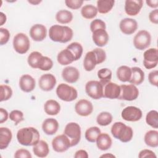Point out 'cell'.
I'll list each match as a JSON object with an SVG mask.
<instances>
[{"label": "cell", "instance_id": "cell-1", "mask_svg": "<svg viewBox=\"0 0 158 158\" xmlns=\"http://www.w3.org/2000/svg\"><path fill=\"white\" fill-rule=\"evenodd\" d=\"M39 131L34 127H24L18 130L17 139L18 142L25 146H31L36 144L40 141Z\"/></svg>", "mask_w": 158, "mask_h": 158}, {"label": "cell", "instance_id": "cell-2", "mask_svg": "<svg viewBox=\"0 0 158 158\" xmlns=\"http://www.w3.org/2000/svg\"><path fill=\"white\" fill-rule=\"evenodd\" d=\"M73 35V30L67 26L54 25L49 30V36L54 42L67 43L72 40Z\"/></svg>", "mask_w": 158, "mask_h": 158}, {"label": "cell", "instance_id": "cell-3", "mask_svg": "<svg viewBox=\"0 0 158 158\" xmlns=\"http://www.w3.org/2000/svg\"><path fill=\"white\" fill-rule=\"evenodd\" d=\"M111 133L115 138L119 139L122 143L130 141L133 136L131 127L126 125L122 122H117L112 125Z\"/></svg>", "mask_w": 158, "mask_h": 158}, {"label": "cell", "instance_id": "cell-4", "mask_svg": "<svg viewBox=\"0 0 158 158\" xmlns=\"http://www.w3.org/2000/svg\"><path fill=\"white\" fill-rule=\"evenodd\" d=\"M56 94L62 101L71 102L77 98L78 93L77 89L67 84L60 83L56 88Z\"/></svg>", "mask_w": 158, "mask_h": 158}, {"label": "cell", "instance_id": "cell-5", "mask_svg": "<svg viewBox=\"0 0 158 158\" xmlns=\"http://www.w3.org/2000/svg\"><path fill=\"white\" fill-rule=\"evenodd\" d=\"M80 126L76 122L67 123L64 128V134L69 138L71 147L75 146L80 142L81 139Z\"/></svg>", "mask_w": 158, "mask_h": 158}, {"label": "cell", "instance_id": "cell-6", "mask_svg": "<svg viewBox=\"0 0 158 158\" xmlns=\"http://www.w3.org/2000/svg\"><path fill=\"white\" fill-rule=\"evenodd\" d=\"M13 47L17 53L20 54H25L30 47V42L28 37L25 33H17L13 39Z\"/></svg>", "mask_w": 158, "mask_h": 158}, {"label": "cell", "instance_id": "cell-7", "mask_svg": "<svg viewBox=\"0 0 158 158\" xmlns=\"http://www.w3.org/2000/svg\"><path fill=\"white\" fill-rule=\"evenodd\" d=\"M85 91L92 99H99L103 98L104 86L99 81L90 80L86 83Z\"/></svg>", "mask_w": 158, "mask_h": 158}, {"label": "cell", "instance_id": "cell-8", "mask_svg": "<svg viewBox=\"0 0 158 158\" xmlns=\"http://www.w3.org/2000/svg\"><path fill=\"white\" fill-rule=\"evenodd\" d=\"M151 36L146 30L139 31L133 38V45L138 50L142 51L148 48L151 44Z\"/></svg>", "mask_w": 158, "mask_h": 158}, {"label": "cell", "instance_id": "cell-9", "mask_svg": "<svg viewBox=\"0 0 158 158\" xmlns=\"http://www.w3.org/2000/svg\"><path fill=\"white\" fill-rule=\"evenodd\" d=\"M120 87V93L118 98V99L131 101L137 99L139 96V90L135 85H122Z\"/></svg>", "mask_w": 158, "mask_h": 158}, {"label": "cell", "instance_id": "cell-10", "mask_svg": "<svg viewBox=\"0 0 158 158\" xmlns=\"http://www.w3.org/2000/svg\"><path fill=\"white\" fill-rule=\"evenodd\" d=\"M52 147L53 150L57 152H64L71 147L70 141L64 133L53 138L52 140Z\"/></svg>", "mask_w": 158, "mask_h": 158}, {"label": "cell", "instance_id": "cell-11", "mask_svg": "<svg viewBox=\"0 0 158 158\" xmlns=\"http://www.w3.org/2000/svg\"><path fill=\"white\" fill-rule=\"evenodd\" d=\"M158 64V51L157 48H149L143 54V64L146 69H151Z\"/></svg>", "mask_w": 158, "mask_h": 158}, {"label": "cell", "instance_id": "cell-12", "mask_svg": "<svg viewBox=\"0 0 158 158\" xmlns=\"http://www.w3.org/2000/svg\"><path fill=\"white\" fill-rule=\"evenodd\" d=\"M143 115L141 110L135 106H128L124 108L121 113L122 118L128 122H137Z\"/></svg>", "mask_w": 158, "mask_h": 158}, {"label": "cell", "instance_id": "cell-13", "mask_svg": "<svg viewBox=\"0 0 158 158\" xmlns=\"http://www.w3.org/2000/svg\"><path fill=\"white\" fill-rule=\"evenodd\" d=\"M56 84V78L51 73H45L42 75L39 80L38 85L40 89L44 91H51Z\"/></svg>", "mask_w": 158, "mask_h": 158}, {"label": "cell", "instance_id": "cell-14", "mask_svg": "<svg viewBox=\"0 0 158 158\" xmlns=\"http://www.w3.org/2000/svg\"><path fill=\"white\" fill-rule=\"evenodd\" d=\"M76 113L82 117L89 115L93 111V104L86 99L79 100L75 106Z\"/></svg>", "mask_w": 158, "mask_h": 158}, {"label": "cell", "instance_id": "cell-15", "mask_svg": "<svg viewBox=\"0 0 158 158\" xmlns=\"http://www.w3.org/2000/svg\"><path fill=\"white\" fill-rule=\"evenodd\" d=\"M119 28L123 33L130 35L136 31L138 23L133 19L125 18L120 22Z\"/></svg>", "mask_w": 158, "mask_h": 158}, {"label": "cell", "instance_id": "cell-16", "mask_svg": "<svg viewBox=\"0 0 158 158\" xmlns=\"http://www.w3.org/2000/svg\"><path fill=\"white\" fill-rule=\"evenodd\" d=\"M29 33L33 40L35 41H41L46 37L47 29L44 25L37 23L31 27Z\"/></svg>", "mask_w": 158, "mask_h": 158}, {"label": "cell", "instance_id": "cell-17", "mask_svg": "<svg viewBox=\"0 0 158 158\" xmlns=\"http://www.w3.org/2000/svg\"><path fill=\"white\" fill-rule=\"evenodd\" d=\"M143 5L142 0H127L125 2V11L128 15H136L139 13Z\"/></svg>", "mask_w": 158, "mask_h": 158}, {"label": "cell", "instance_id": "cell-18", "mask_svg": "<svg viewBox=\"0 0 158 158\" xmlns=\"http://www.w3.org/2000/svg\"><path fill=\"white\" fill-rule=\"evenodd\" d=\"M62 77L63 79L67 83H74L79 79L80 72L76 67L69 66L65 67L62 70Z\"/></svg>", "mask_w": 158, "mask_h": 158}, {"label": "cell", "instance_id": "cell-19", "mask_svg": "<svg viewBox=\"0 0 158 158\" xmlns=\"http://www.w3.org/2000/svg\"><path fill=\"white\" fill-rule=\"evenodd\" d=\"M36 86L35 80L30 75L25 74L21 76L19 80V86L22 91L25 93L32 91Z\"/></svg>", "mask_w": 158, "mask_h": 158}, {"label": "cell", "instance_id": "cell-20", "mask_svg": "<svg viewBox=\"0 0 158 158\" xmlns=\"http://www.w3.org/2000/svg\"><path fill=\"white\" fill-rule=\"evenodd\" d=\"M120 93V87L115 83L109 82L104 86L103 97L110 99H118Z\"/></svg>", "mask_w": 158, "mask_h": 158}, {"label": "cell", "instance_id": "cell-21", "mask_svg": "<svg viewBox=\"0 0 158 158\" xmlns=\"http://www.w3.org/2000/svg\"><path fill=\"white\" fill-rule=\"evenodd\" d=\"M109 38V35L106 30L98 29L93 32V41L94 43L99 47L106 46L108 43Z\"/></svg>", "mask_w": 158, "mask_h": 158}, {"label": "cell", "instance_id": "cell-22", "mask_svg": "<svg viewBox=\"0 0 158 158\" xmlns=\"http://www.w3.org/2000/svg\"><path fill=\"white\" fill-rule=\"evenodd\" d=\"M59 128V123L55 118H49L44 120L42 123V130L45 134L52 135L55 134Z\"/></svg>", "mask_w": 158, "mask_h": 158}, {"label": "cell", "instance_id": "cell-23", "mask_svg": "<svg viewBox=\"0 0 158 158\" xmlns=\"http://www.w3.org/2000/svg\"><path fill=\"white\" fill-rule=\"evenodd\" d=\"M12 138V131L6 127L0 128V149H4L7 148Z\"/></svg>", "mask_w": 158, "mask_h": 158}, {"label": "cell", "instance_id": "cell-24", "mask_svg": "<svg viewBox=\"0 0 158 158\" xmlns=\"http://www.w3.org/2000/svg\"><path fill=\"white\" fill-rule=\"evenodd\" d=\"M96 145L99 149L101 151H106L109 149L112 143V141L110 136L107 133H100L96 139Z\"/></svg>", "mask_w": 158, "mask_h": 158}, {"label": "cell", "instance_id": "cell-25", "mask_svg": "<svg viewBox=\"0 0 158 158\" xmlns=\"http://www.w3.org/2000/svg\"><path fill=\"white\" fill-rule=\"evenodd\" d=\"M131 69V76L129 83L133 85H139L144 80V73L143 70L138 67H133Z\"/></svg>", "mask_w": 158, "mask_h": 158}, {"label": "cell", "instance_id": "cell-26", "mask_svg": "<svg viewBox=\"0 0 158 158\" xmlns=\"http://www.w3.org/2000/svg\"><path fill=\"white\" fill-rule=\"evenodd\" d=\"M57 60L59 64L67 65L75 60V57L72 52L67 48L62 50L57 56Z\"/></svg>", "mask_w": 158, "mask_h": 158}, {"label": "cell", "instance_id": "cell-27", "mask_svg": "<svg viewBox=\"0 0 158 158\" xmlns=\"http://www.w3.org/2000/svg\"><path fill=\"white\" fill-rule=\"evenodd\" d=\"M33 151L35 156L38 157H45L49 152V148L48 143L44 140H40L39 142L33 146Z\"/></svg>", "mask_w": 158, "mask_h": 158}, {"label": "cell", "instance_id": "cell-28", "mask_svg": "<svg viewBox=\"0 0 158 158\" xmlns=\"http://www.w3.org/2000/svg\"><path fill=\"white\" fill-rule=\"evenodd\" d=\"M44 112L49 115H56L60 110L59 103L54 99L48 100L44 105Z\"/></svg>", "mask_w": 158, "mask_h": 158}, {"label": "cell", "instance_id": "cell-29", "mask_svg": "<svg viewBox=\"0 0 158 158\" xmlns=\"http://www.w3.org/2000/svg\"><path fill=\"white\" fill-rule=\"evenodd\" d=\"M97 65V60L96 55L93 51L88 52L83 60V67L86 71H92Z\"/></svg>", "mask_w": 158, "mask_h": 158}, {"label": "cell", "instance_id": "cell-30", "mask_svg": "<svg viewBox=\"0 0 158 158\" xmlns=\"http://www.w3.org/2000/svg\"><path fill=\"white\" fill-rule=\"evenodd\" d=\"M144 140L146 144L151 148L158 146V131L157 130H149L144 135Z\"/></svg>", "mask_w": 158, "mask_h": 158}, {"label": "cell", "instance_id": "cell-31", "mask_svg": "<svg viewBox=\"0 0 158 158\" xmlns=\"http://www.w3.org/2000/svg\"><path fill=\"white\" fill-rule=\"evenodd\" d=\"M117 77L122 82L129 81L131 76V69L127 65H122L117 70Z\"/></svg>", "mask_w": 158, "mask_h": 158}, {"label": "cell", "instance_id": "cell-32", "mask_svg": "<svg viewBox=\"0 0 158 158\" xmlns=\"http://www.w3.org/2000/svg\"><path fill=\"white\" fill-rule=\"evenodd\" d=\"M114 0H99L97 1V10L101 14H107L114 6Z\"/></svg>", "mask_w": 158, "mask_h": 158}, {"label": "cell", "instance_id": "cell-33", "mask_svg": "<svg viewBox=\"0 0 158 158\" xmlns=\"http://www.w3.org/2000/svg\"><path fill=\"white\" fill-rule=\"evenodd\" d=\"M56 19L57 22L61 24H67L73 19L72 13L67 10H60L56 14Z\"/></svg>", "mask_w": 158, "mask_h": 158}, {"label": "cell", "instance_id": "cell-34", "mask_svg": "<svg viewBox=\"0 0 158 158\" xmlns=\"http://www.w3.org/2000/svg\"><path fill=\"white\" fill-rule=\"evenodd\" d=\"M97 8L92 4H86L81 9V14L86 19H92L97 15Z\"/></svg>", "mask_w": 158, "mask_h": 158}, {"label": "cell", "instance_id": "cell-35", "mask_svg": "<svg viewBox=\"0 0 158 158\" xmlns=\"http://www.w3.org/2000/svg\"><path fill=\"white\" fill-rule=\"evenodd\" d=\"M98 77L100 79V83L104 86L110 82L112 78V71L107 68H103L98 71Z\"/></svg>", "mask_w": 158, "mask_h": 158}, {"label": "cell", "instance_id": "cell-36", "mask_svg": "<svg viewBox=\"0 0 158 158\" xmlns=\"http://www.w3.org/2000/svg\"><path fill=\"white\" fill-rule=\"evenodd\" d=\"M101 133V130L99 128V127H91L86 130L85 137L88 141L90 143H94Z\"/></svg>", "mask_w": 158, "mask_h": 158}, {"label": "cell", "instance_id": "cell-37", "mask_svg": "<svg viewBox=\"0 0 158 158\" xmlns=\"http://www.w3.org/2000/svg\"><path fill=\"white\" fill-rule=\"evenodd\" d=\"M66 48H67L72 52L75 57V61L78 60L81 57L83 49L80 43L78 42H73L68 45Z\"/></svg>", "mask_w": 158, "mask_h": 158}, {"label": "cell", "instance_id": "cell-38", "mask_svg": "<svg viewBox=\"0 0 158 158\" xmlns=\"http://www.w3.org/2000/svg\"><path fill=\"white\" fill-rule=\"evenodd\" d=\"M146 122L148 125L154 128H158V112L157 110H152L147 113Z\"/></svg>", "mask_w": 158, "mask_h": 158}, {"label": "cell", "instance_id": "cell-39", "mask_svg": "<svg viewBox=\"0 0 158 158\" xmlns=\"http://www.w3.org/2000/svg\"><path fill=\"white\" fill-rule=\"evenodd\" d=\"M112 115L108 112H102L99 114L96 117L98 124L101 126H107L112 121Z\"/></svg>", "mask_w": 158, "mask_h": 158}, {"label": "cell", "instance_id": "cell-40", "mask_svg": "<svg viewBox=\"0 0 158 158\" xmlns=\"http://www.w3.org/2000/svg\"><path fill=\"white\" fill-rule=\"evenodd\" d=\"M43 56L42 54L38 51H33L30 54L28 57L27 62L28 65L33 69H38V63L41 57Z\"/></svg>", "mask_w": 158, "mask_h": 158}, {"label": "cell", "instance_id": "cell-41", "mask_svg": "<svg viewBox=\"0 0 158 158\" xmlns=\"http://www.w3.org/2000/svg\"><path fill=\"white\" fill-rule=\"evenodd\" d=\"M53 67L52 60L47 56H42L38 63V69L43 71H48Z\"/></svg>", "mask_w": 158, "mask_h": 158}, {"label": "cell", "instance_id": "cell-42", "mask_svg": "<svg viewBox=\"0 0 158 158\" xmlns=\"http://www.w3.org/2000/svg\"><path fill=\"white\" fill-rule=\"evenodd\" d=\"M1 102L9 100L12 95V90L11 88L6 85H1Z\"/></svg>", "mask_w": 158, "mask_h": 158}, {"label": "cell", "instance_id": "cell-43", "mask_svg": "<svg viewBox=\"0 0 158 158\" xmlns=\"http://www.w3.org/2000/svg\"><path fill=\"white\" fill-rule=\"evenodd\" d=\"M9 118L14 122L15 125H17L24 120L23 114L19 110H13L9 114Z\"/></svg>", "mask_w": 158, "mask_h": 158}, {"label": "cell", "instance_id": "cell-44", "mask_svg": "<svg viewBox=\"0 0 158 158\" xmlns=\"http://www.w3.org/2000/svg\"><path fill=\"white\" fill-rule=\"evenodd\" d=\"M106 23L101 19H94L90 23V30L92 33L98 29L106 30Z\"/></svg>", "mask_w": 158, "mask_h": 158}, {"label": "cell", "instance_id": "cell-45", "mask_svg": "<svg viewBox=\"0 0 158 158\" xmlns=\"http://www.w3.org/2000/svg\"><path fill=\"white\" fill-rule=\"evenodd\" d=\"M93 51L94 52L97 60V65L100 64L102 63L106 58V54L104 49L102 48H97L93 50Z\"/></svg>", "mask_w": 158, "mask_h": 158}, {"label": "cell", "instance_id": "cell-46", "mask_svg": "<svg viewBox=\"0 0 158 158\" xmlns=\"http://www.w3.org/2000/svg\"><path fill=\"white\" fill-rule=\"evenodd\" d=\"M10 33L9 30L5 28H0V44H6L9 40Z\"/></svg>", "mask_w": 158, "mask_h": 158}, {"label": "cell", "instance_id": "cell-47", "mask_svg": "<svg viewBox=\"0 0 158 158\" xmlns=\"http://www.w3.org/2000/svg\"><path fill=\"white\" fill-rule=\"evenodd\" d=\"M83 3L82 0H65V4L66 6L72 9H78Z\"/></svg>", "mask_w": 158, "mask_h": 158}, {"label": "cell", "instance_id": "cell-48", "mask_svg": "<svg viewBox=\"0 0 158 158\" xmlns=\"http://www.w3.org/2000/svg\"><path fill=\"white\" fill-rule=\"evenodd\" d=\"M15 158H31L32 156L30 151L25 149H20L15 151L14 154Z\"/></svg>", "mask_w": 158, "mask_h": 158}, {"label": "cell", "instance_id": "cell-49", "mask_svg": "<svg viewBox=\"0 0 158 158\" xmlns=\"http://www.w3.org/2000/svg\"><path fill=\"white\" fill-rule=\"evenodd\" d=\"M148 80L149 83L155 86L158 85V71L157 70L151 72L148 75Z\"/></svg>", "mask_w": 158, "mask_h": 158}, {"label": "cell", "instance_id": "cell-50", "mask_svg": "<svg viewBox=\"0 0 158 158\" xmlns=\"http://www.w3.org/2000/svg\"><path fill=\"white\" fill-rule=\"evenodd\" d=\"M156 155L155 153L149 149H143L138 154V157L139 158H143V157H154L156 158Z\"/></svg>", "mask_w": 158, "mask_h": 158}, {"label": "cell", "instance_id": "cell-51", "mask_svg": "<svg viewBox=\"0 0 158 158\" xmlns=\"http://www.w3.org/2000/svg\"><path fill=\"white\" fill-rule=\"evenodd\" d=\"M149 19L151 22L157 24L158 23V9H155L154 10H152L149 14Z\"/></svg>", "mask_w": 158, "mask_h": 158}, {"label": "cell", "instance_id": "cell-52", "mask_svg": "<svg viewBox=\"0 0 158 158\" xmlns=\"http://www.w3.org/2000/svg\"><path fill=\"white\" fill-rule=\"evenodd\" d=\"M8 117H9V115L7 111L3 108H0V123L6 122L7 120Z\"/></svg>", "mask_w": 158, "mask_h": 158}, {"label": "cell", "instance_id": "cell-53", "mask_svg": "<svg viewBox=\"0 0 158 158\" xmlns=\"http://www.w3.org/2000/svg\"><path fill=\"white\" fill-rule=\"evenodd\" d=\"M74 157L75 158H88V154L85 150L80 149L77 151L75 152L74 155Z\"/></svg>", "mask_w": 158, "mask_h": 158}, {"label": "cell", "instance_id": "cell-54", "mask_svg": "<svg viewBox=\"0 0 158 158\" xmlns=\"http://www.w3.org/2000/svg\"><path fill=\"white\" fill-rule=\"evenodd\" d=\"M147 5L151 8H156L158 7V1L157 0H151V1H146Z\"/></svg>", "mask_w": 158, "mask_h": 158}, {"label": "cell", "instance_id": "cell-55", "mask_svg": "<svg viewBox=\"0 0 158 158\" xmlns=\"http://www.w3.org/2000/svg\"><path fill=\"white\" fill-rule=\"evenodd\" d=\"M6 15L2 12H0V21H1V23H0V25H2L4 23H6Z\"/></svg>", "mask_w": 158, "mask_h": 158}, {"label": "cell", "instance_id": "cell-56", "mask_svg": "<svg viewBox=\"0 0 158 158\" xmlns=\"http://www.w3.org/2000/svg\"><path fill=\"white\" fill-rule=\"evenodd\" d=\"M28 2L33 5H38V4H40L41 1H39V0H36V1H34V0H31V1H28Z\"/></svg>", "mask_w": 158, "mask_h": 158}, {"label": "cell", "instance_id": "cell-57", "mask_svg": "<svg viewBox=\"0 0 158 158\" xmlns=\"http://www.w3.org/2000/svg\"><path fill=\"white\" fill-rule=\"evenodd\" d=\"M115 157V156L114 155V154H112L110 153H107V154H103L102 156H100V157Z\"/></svg>", "mask_w": 158, "mask_h": 158}]
</instances>
